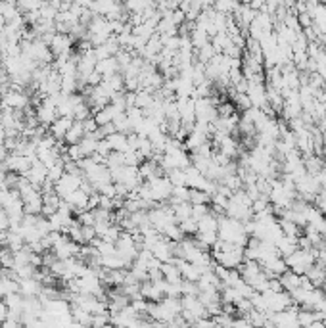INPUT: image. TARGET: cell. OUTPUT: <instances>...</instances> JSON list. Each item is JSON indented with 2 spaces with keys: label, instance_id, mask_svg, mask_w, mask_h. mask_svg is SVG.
Instances as JSON below:
<instances>
[{
  "label": "cell",
  "instance_id": "6da1fadb",
  "mask_svg": "<svg viewBox=\"0 0 326 328\" xmlns=\"http://www.w3.org/2000/svg\"><path fill=\"white\" fill-rule=\"evenodd\" d=\"M148 183V188H150V198L156 204L159 201H165L171 198V192H173V183L169 181V176H156L152 181H146Z\"/></svg>",
  "mask_w": 326,
  "mask_h": 328
},
{
  "label": "cell",
  "instance_id": "7a4b0ae2",
  "mask_svg": "<svg viewBox=\"0 0 326 328\" xmlns=\"http://www.w3.org/2000/svg\"><path fill=\"white\" fill-rule=\"evenodd\" d=\"M81 244H77L75 240H71L67 234H62V238L52 246V251L58 259H69V257H77L79 254Z\"/></svg>",
  "mask_w": 326,
  "mask_h": 328
},
{
  "label": "cell",
  "instance_id": "3957f363",
  "mask_svg": "<svg viewBox=\"0 0 326 328\" xmlns=\"http://www.w3.org/2000/svg\"><path fill=\"white\" fill-rule=\"evenodd\" d=\"M0 104L4 108H12V110H25L29 106V96L21 92V90H14L10 88L0 96Z\"/></svg>",
  "mask_w": 326,
  "mask_h": 328
},
{
  "label": "cell",
  "instance_id": "277c9868",
  "mask_svg": "<svg viewBox=\"0 0 326 328\" xmlns=\"http://www.w3.org/2000/svg\"><path fill=\"white\" fill-rule=\"evenodd\" d=\"M23 176L33 184V186L42 188V184L46 183V179H48V167L40 160H35L31 163V167L23 173Z\"/></svg>",
  "mask_w": 326,
  "mask_h": 328
},
{
  "label": "cell",
  "instance_id": "5b68a950",
  "mask_svg": "<svg viewBox=\"0 0 326 328\" xmlns=\"http://www.w3.org/2000/svg\"><path fill=\"white\" fill-rule=\"evenodd\" d=\"M71 44H73V39L69 35H65V33H58L52 37L50 40V50H52V54L58 56V54H71Z\"/></svg>",
  "mask_w": 326,
  "mask_h": 328
},
{
  "label": "cell",
  "instance_id": "8992f818",
  "mask_svg": "<svg viewBox=\"0 0 326 328\" xmlns=\"http://www.w3.org/2000/svg\"><path fill=\"white\" fill-rule=\"evenodd\" d=\"M75 119L73 117H67V115H60L52 125H50V135L54 136L56 140H64V136L67 135V131L73 127Z\"/></svg>",
  "mask_w": 326,
  "mask_h": 328
},
{
  "label": "cell",
  "instance_id": "52a82bcc",
  "mask_svg": "<svg viewBox=\"0 0 326 328\" xmlns=\"http://www.w3.org/2000/svg\"><path fill=\"white\" fill-rule=\"evenodd\" d=\"M17 282H19V292H21L25 297L40 296V292H42V284H40V280L35 279V276H29V279H17Z\"/></svg>",
  "mask_w": 326,
  "mask_h": 328
},
{
  "label": "cell",
  "instance_id": "ba28073f",
  "mask_svg": "<svg viewBox=\"0 0 326 328\" xmlns=\"http://www.w3.org/2000/svg\"><path fill=\"white\" fill-rule=\"evenodd\" d=\"M96 71L100 73L102 77H110V75H113V73H117L119 71L117 58L110 56V58H104V60H98V62H96Z\"/></svg>",
  "mask_w": 326,
  "mask_h": 328
},
{
  "label": "cell",
  "instance_id": "9c48e42d",
  "mask_svg": "<svg viewBox=\"0 0 326 328\" xmlns=\"http://www.w3.org/2000/svg\"><path fill=\"white\" fill-rule=\"evenodd\" d=\"M106 140H108V144L112 150L115 152H125L129 150V138H127V133H121V131H115L112 135L106 136Z\"/></svg>",
  "mask_w": 326,
  "mask_h": 328
},
{
  "label": "cell",
  "instance_id": "30bf717a",
  "mask_svg": "<svg viewBox=\"0 0 326 328\" xmlns=\"http://www.w3.org/2000/svg\"><path fill=\"white\" fill-rule=\"evenodd\" d=\"M161 272H163V279L167 280V282H175V284H179V282L183 280V274L179 271L177 263L173 265V263H169V261L161 263Z\"/></svg>",
  "mask_w": 326,
  "mask_h": 328
},
{
  "label": "cell",
  "instance_id": "8fae6325",
  "mask_svg": "<svg viewBox=\"0 0 326 328\" xmlns=\"http://www.w3.org/2000/svg\"><path fill=\"white\" fill-rule=\"evenodd\" d=\"M85 136V127H83V121H75L73 127L67 131V135L64 136V142L67 144H77L81 138Z\"/></svg>",
  "mask_w": 326,
  "mask_h": 328
},
{
  "label": "cell",
  "instance_id": "7c38bea8",
  "mask_svg": "<svg viewBox=\"0 0 326 328\" xmlns=\"http://www.w3.org/2000/svg\"><path fill=\"white\" fill-rule=\"evenodd\" d=\"M79 87V75L77 73H65L62 75V92L64 94H73Z\"/></svg>",
  "mask_w": 326,
  "mask_h": 328
},
{
  "label": "cell",
  "instance_id": "4fadbf2b",
  "mask_svg": "<svg viewBox=\"0 0 326 328\" xmlns=\"http://www.w3.org/2000/svg\"><path fill=\"white\" fill-rule=\"evenodd\" d=\"M169 200L173 204H183V201H190V188L188 186H173V192Z\"/></svg>",
  "mask_w": 326,
  "mask_h": 328
},
{
  "label": "cell",
  "instance_id": "5bb4252c",
  "mask_svg": "<svg viewBox=\"0 0 326 328\" xmlns=\"http://www.w3.org/2000/svg\"><path fill=\"white\" fill-rule=\"evenodd\" d=\"M119 236H121V226H117V224L112 223L110 226H108V231L104 232L100 238H102V240H108V242H117Z\"/></svg>",
  "mask_w": 326,
  "mask_h": 328
},
{
  "label": "cell",
  "instance_id": "9a60e30c",
  "mask_svg": "<svg viewBox=\"0 0 326 328\" xmlns=\"http://www.w3.org/2000/svg\"><path fill=\"white\" fill-rule=\"evenodd\" d=\"M44 0H17L19 8L25 10V12H31V10H39L42 6Z\"/></svg>",
  "mask_w": 326,
  "mask_h": 328
},
{
  "label": "cell",
  "instance_id": "2e32d148",
  "mask_svg": "<svg viewBox=\"0 0 326 328\" xmlns=\"http://www.w3.org/2000/svg\"><path fill=\"white\" fill-rule=\"evenodd\" d=\"M83 127H85V135H90V133L98 131V123H96L94 117H87L83 121Z\"/></svg>",
  "mask_w": 326,
  "mask_h": 328
},
{
  "label": "cell",
  "instance_id": "e0dca14e",
  "mask_svg": "<svg viewBox=\"0 0 326 328\" xmlns=\"http://www.w3.org/2000/svg\"><path fill=\"white\" fill-rule=\"evenodd\" d=\"M4 25H6V19H4V17H2V14H0V31L4 29Z\"/></svg>",
  "mask_w": 326,
  "mask_h": 328
},
{
  "label": "cell",
  "instance_id": "ac0fdd59",
  "mask_svg": "<svg viewBox=\"0 0 326 328\" xmlns=\"http://www.w3.org/2000/svg\"><path fill=\"white\" fill-rule=\"evenodd\" d=\"M4 2H14V4H16L17 0H4Z\"/></svg>",
  "mask_w": 326,
  "mask_h": 328
}]
</instances>
